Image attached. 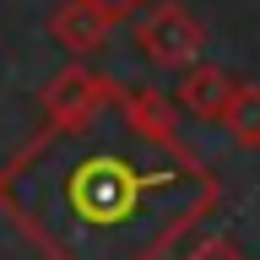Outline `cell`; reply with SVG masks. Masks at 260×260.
<instances>
[{
    "instance_id": "6da1fadb",
    "label": "cell",
    "mask_w": 260,
    "mask_h": 260,
    "mask_svg": "<svg viewBox=\"0 0 260 260\" xmlns=\"http://www.w3.org/2000/svg\"><path fill=\"white\" fill-rule=\"evenodd\" d=\"M11 206L60 260H152L211 201L201 162L146 141L65 130L6 174Z\"/></svg>"
}]
</instances>
